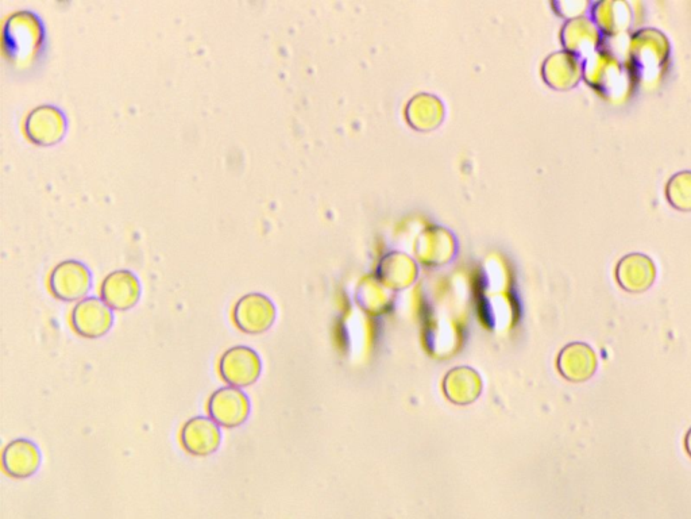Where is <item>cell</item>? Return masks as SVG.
I'll use <instances>...</instances> for the list:
<instances>
[{
    "label": "cell",
    "instance_id": "6da1fadb",
    "mask_svg": "<svg viewBox=\"0 0 691 519\" xmlns=\"http://www.w3.org/2000/svg\"><path fill=\"white\" fill-rule=\"evenodd\" d=\"M261 371L260 355L249 346H233L219 360V374L231 387L253 386L260 379Z\"/></svg>",
    "mask_w": 691,
    "mask_h": 519
},
{
    "label": "cell",
    "instance_id": "7a4b0ae2",
    "mask_svg": "<svg viewBox=\"0 0 691 519\" xmlns=\"http://www.w3.org/2000/svg\"><path fill=\"white\" fill-rule=\"evenodd\" d=\"M49 286L54 296L61 301H83L92 287L91 271L81 261L65 260L54 267Z\"/></svg>",
    "mask_w": 691,
    "mask_h": 519
},
{
    "label": "cell",
    "instance_id": "3957f363",
    "mask_svg": "<svg viewBox=\"0 0 691 519\" xmlns=\"http://www.w3.org/2000/svg\"><path fill=\"white\" fill-rule=\"evenodd\" d=\"M234 322L243 333L258 336L268 332L276 319V307L268 296L252 292L242 296L234 307Z\"/></svg>",
    "mask_w": 691,
    "mask_h": 519
},
{
    "label": "cell",
    "instance_id": "277c9868",
    "mask_svg": "<svg viewBox=\"0 0 691 519\" xmlns=\"http://www.w3.org/2000/svg\"><path fill=\"white\" fill-rule=\"evenodd\" d=\"M207 410L219 426L227 429L238 428L249 418V397L241 388L222 387L208 399Z\"/></svg>",
    "mask_w": 691,
    "mask_h": 519
},
{
    "label": "cell",
    "instance_id": "5b68a950",
    "mask_svg": "<svg viewBox=\"0 0 691 519\" xmlns=\"http://www.w3.org/2000/svg\"><path fill=\"white\" fill-rule=\"evenodd\" d=\"M72 328L84 338H100L106 336L113 328L114 314L111 307L103 299L91 296L76 303L71 315Z\"/></svg>",
    "mask_w": 691,
    "mask_h": 519
},
{
    "label": "cell",
    "instance_id": "8992f818",
    "mask_svg": "<svg viewBox=\"0 0 691 519\" xmlns=\"http://www.w3.org/2000/svg\"><path fill=\"white\" fill-rule=\"evenodd\" d=\"M220 442H222V432L212 418H191L185 422L181 430V444L192 456H210L218 451Z\"/></svg>",
    "mask_w": 691,
    "mask_h": 519
},
{
    "label": "cell",
    "instance_id": "52a82bcc",
    "mask_svg": "<svg viewBox=\"0 0 691 519\" xmlns=\"http://www.w3.org/2000/svg\"><path fill=\"white\" fill-rule=\"evenodd\" d=\"M100 295L111 309L130 310L137 305L141 296V284L137 276L127 269H118L104 278Z\"/></svg>",
    "mask_w": 691,
    "mask_h": 519
},
{
    "label": "cell",
    "instance_id": "ba28073f",
    "mask_svg": "<svg viewBox=\"0 0 691 519\" xmlns=\"http://www.w3.org/2000/svg\"><path fill=\"white\" fill-rule=\"evenodd\" d=\"M67 122L63 111L54 106H40L26 118L25 132L30 140L40 145H52L63 138Z\"/></svg>",
    "mask_w": 691,
    "mask_h": 519
},
{
    "label": "cell",
    "instance_id": "9c48e42d",
    "mask_svg": "<svg viewBox=\"0 0 691 519\" xmlns=\"http://www.w3.org/2000/svg\"><path fill=\"white\" fill-rule=\"evenodd\" d=\"M41 459V451L33 441L18 438L3 451L2 465L11 478L27 479L40 469Z\"/></svg>",
    "mask_w": 691,
    "mask_h": 519
},
{
    "label": "cell",
    "instance_id": "30bf717a",
    "mask_svg": "<svg viewBox=\"0 0 691 519\" xmlns=\"http://www.w3.org/2000/svg\"><path fill=\"white\" fill-rule=\"evenodd\" d=\"M446 397L455 405H470L476 402L482 392V380L477 371L470 367L451 369L443 382Z\"/></svg>",
    "mask_w": 691,
    "mask_h": 519
},
{
    "label": "cell",
    "instance_id": "8fae6325",
    "mask_svg": "<svg viewBox=\"0 0 691 519\" xmlns=\"http://www.w3.org/2000/svg\"><path fill=\"white\" fill-rule=\"evenodd\" d=\"M654 274V264L644 255L633 253L624 257L619 265L620 282L629 290H640V288L650 286Z\"/></svg>",
    "mask_w": 691,
    "mask_h": 519
},
{
    "label": "cell",
    "instance_id": "7c38bea8",
    "mask_svg": "<svg viewBox=\"0 0 691 519\" xmlns=\"http://www.w3.org/2000/svg\"><path fill=\"white\" fill-rule=\"evenodd\" d=\"M547 78L555 86L569 87L571 84L577 82L579 73H581V65L570 53H555L547 61Z\"/></svg>",
    "mask_w": 691,
    "mask_h": 519
},
{
    "label": "cell",
    "instance_id": "4fadbf2b",
    "mask_svg": "<svg viewBox=\"0 0 691 519\" xmlns=\"http://www.w3.org/2000/svg\"><path fill=\"white\" fill-rule=\"evenodd\" d=\"M567 46L574 52H588L598 42V30L592 21L578 18L570 21L565 29Z\"/></svg>",
    "mask_w": 691,
    "mask_h": 519
},
{
    "label": "cell",
    "instance_id": "5bb4252c",
    "mask_svg": "<svg viewBox=\"0 0 691 519\" xmlns=\"http://www.w3.org/2000/svg\"><path fill=\"white\" fill-rule=\"evenodd\" d=\"M559 371L570 380H584L588 376V368L592 367V359L586 357L584 345H570L563 349L559 356Z\"/></svg>",
    "mask_w": 691,
    "mask_h": 519
},
{
    "label": "cell",
    "instance_id": "9a60e30c",
    "mask_svg": "<svg viewBox=\"0 0 691 519\" xmlns=\"http://www.w3.org/2000/svg\"><path fill=\"white\" fill-rule=\"evenodd\" d=\"M596 18L602 28L616 32L628 25V7L621 2H601L596 9Z\"/></svg>",
    "mask_w": 691,
    "mask_h": 519
},
{
    "label": "cell",
    "instance_id": "2e32d148",
    "mask_svg": "<svg viewBox=\"0 0 691 519\" xmlns=\"http://www.w3.org/2000/svg\"><path fill=\"white\" fill-rule=\"evenodd\" d=\"M667 198L678 209L691 210V171L675 173L667 183Z\"/></svg>",
    "mask_w": 691,
    "mask_h": 519
}]
</instances>
